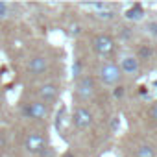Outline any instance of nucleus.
<instances>
[{
	"instance_id": "obj_1",
	"label": "nucleus",
	"mask_w": 157,
	"mask_h": 157,
	"mask_svg": "<svg viewBox=\"0 0 157 157\" xmlns=\"http://www.w3.org/2000/svg\"><path fill=\"white\" fill-rule=\"evenodd\" d=\"M98 78H100V82L107 87H117L120 85V80H122V70L117 63H104L100 68H98Z\"/></svg>"
},
{
	"instance_id": "obj_2",
	"label": "nucleus",
	"mask_w": 157,
	"mask_h": 157,
	"mask_svg": "<svg viewBox=\"0 0 157 157\" xmlns=\"http://www.w3.org/2000/svg\"><path fill=\"white\" fill-rule=\"evenodd\" d=\"M21 111L24 118H32V120H46L50 117V105L41 100H32L22 104Z\"/></svg>"
},
{
	"instance_id": "obj_3",
	"label": "nucleus",
	"mask_w": 157,
	"mask_h": 157,
	"mask_svg": "<svg viewBox=\"0 0 157 157\" xmlns=\"http://www.w3.org/2000/svg\"><path fill=\"white\" fill-rule=\"evenodd\" d=\"M24 150L32 155L44 153V150H48V137L44 131H30L24 137Z\"/></svg>"
},
{
	"instance_id": "obj_4",
	"label": "nucleus",
	"mask_w": 157,
	"mask_h": 157,
	"mask_svg": "<svg viewBox=\"0 0 157 157\" xmlns=\"http://www.w3.org/2000/svg\"><path fill=\"white\" fill-rule=\"evenodd\" d=\"M93 50H94L100 57H107V56L115 54L117 43H115V39H113L109 33H98V35H94V39H93Z\"/></svg>"
},
{
	"instance_id": "obj_5",
	"label": "nucleus",
	"mask_w": 157,
	"mask_h": 157,
	"mask_svg": "<svg viewBox=\"0 0 157 157\" xmlns=\"http://www.w3.org/2000/svg\"><path fill=\"white\" fill-rule=\"evenodd\" d=\"M76 94L82 100H91L96 94V80L93 76H89V74L80 78V80L76 82Z\"/></svg>"
},
{
	"instance_id": "obj_6",
	"label": "nucleus",
	"mask_w": 157,
	"mask_h": 157,
	"mask_svg": "<svg viewBox=\"0 0 157 157\" xmlns=\"http://www.w3.org/2000/svg\"><path fill=\"white\" fill-rule=\"evenodd\" d=\"M70 124L76 128V129H87L93 126V113L83 107V105H78L72 113V118H70Z\"/></svg>"
},
{
	"instance_id": "obj_7",
	"label": "nucleus",
	"mask_w": 157,
	"mask_h": 157,
	"mask_svg": "<svg viewBox=\"0 0 157 157\" xmlns=\"http://www.w3.org/2000/svg\"><path fill=\"white\" fill-rule=\"evenodd\" d=\"M122 76H137L140 70V61L137 59V56H124L118 63Z\"/></svg>"
},
{
	"instance_id": "obj_8",
	"label": "nucleus",
	"mask_w": 157,
	"mask_h": 157,
	"mask_svg": "<svg viewBox=\"0 0 157 157\" xmlns=\"http://www.w3.org/2000/svg\"><path fill=\"white\" fill-rule=\"evenodd\" d=\"M26 70H28V74H32V76H43V74L48 70V59H46L44 56H35V57H32L30 63H28V67H26Z\"/></svg>"
},
{
	"instance_id": "obj_9",
	"label": "nucleus",
	"mask_w": 157,
	"mask_h": 157,
	"mask_svg": "<svg viewBox=\"0 0 157 157\" xmlns=\"http://www.w3.org/2000/svg\"><path fill=\"white\" fill-rule=\"evenodd\" d=\"M37 94H39L41 102H44V104L50 105V102H54L57 98V94H59V85H56V83H44V85L39 87Z\"/></svg>"
},
{
	"instance_id": "obj_10",
	"label": "nucleus",
	"mask_w": 157,
	"mask_h": 157,
	"mask_svg": "<svg viewBox=\"0 0 157 157\" xmlns=\"http://www.w3.org/2000/svg\"><path fill=\"white\" fill-rule=\"evenodd\" d=\"M144 8L140 6V4H133L131 8H128L126 10V13H124V17H126V21H129V22H139V21H142L144 19Z\"/></svg>"
},
{
	"instance_id": "obj_11",
	"label": "nucleus",
	"mask_w": 157,
	"mask_h": 157,
	"mask_svg": "<svg viewBox=\"0 0 157 157\" xmlns=\"http://www.w3.org/2000/svg\"><path fill=\"white\" fill-rule=\"evenodd\" d=\"M153 54H155L153 48L144 43V44H140L139 50H137V59H139V61H150V59L153 57Z\"/></svg>"
},
{
	"instance_id": "obj_12",
	"label": "nucleus",
	"mask_w": 157,
	"mask_h": 157,
	"mask_svg": "<svg viewBox=\"0 0 157 157\" xmlns=\"http://www.w3.org/2000/svg\"><path fill=\"white\" fill-rule=\"evenodd\" d=\"M135 157H157V151L151 144H140L135 151Z\"/></svg>"
},
{
	"instance_id": "obj_13",
	"label": "nucleus",
	"mask_w": 157,
	"mask_h": 157,
	"mask_svg": "<svg viewBox=\"0 0 157 157\" xmlns=\"http://www.w3.org/2000/svg\"><path fill=\"white\" fill-rule=\"evenodd\" d=\"M83 8H87V10L94 11V15H98V13H102V11L109 10L111 6H109L107 2H89V4H83Z\"/></svg>"
},
{
	"instance_id": "obj_14",
	"label": "nucleus",
	"mask_w": 157,
	"mask_h": 157,
	"mask_svg": "<svg viewBox=\"0 0 157 157\" xmlns=\"http://www.w3.org/2000/svg\"><path fill=\"white\" fill-rule=\"evenodd\" d=\"M85 74H83V61L82 59H74V63H72V78L78 82L80 78H83Z\"/></svg>"
},
{
	"instance_id": "obj_15",
	"label": "nucleus",
	"mask_w": 157,
	"mask_h": 157,
	"mask_svg": "<svg viewBox=\"0 0 157 157\" xmlns=\"http://www.w3.org/2000/svg\"><path fill=\"white\" fill-rule=\"evenodd\" d=\"M96 17H98L100 21H113V19L117 17V11L109 8V10H105V11H102V13H98Z\"/></svg>"
},
{
	"instance_id": "obj_16",
	"label": "nucleus",
	"mask_w": 157,
	"mask_h": 157,
	"mask_svg": "<svg viewBox=\"0 0 157 157\" xmlns=\"http://www.w3.org/2000/svg\"><path fill=\"white\" fill-rule=\"evenodd\" d=\"M65 107H61V111L57 113V118H56V128H57V131H61L63 129V122H65Z\"/></svg>"
},
{
	"instance_id": "obj_17",
	"label": "nucleus",
	"mask_w": 157,
	"mask_h": 157,
	"mask_svg": "<svg viewBox=\"0 0 157 157\" xmlns=\"http://www.w3.org/2000/svg\"><path fill=\"white\" fill-rule=\"evenodd\" d=\"M148 118H150L153 124H157V102H153V104L150 105V109H148Z\"/></svg>"
},
{
	"instance_id": "obj_18",
	"label": "nucleus",
	"mask_w": 157,
	"mask_h": 157,
	"mask_svg": "<svg viewBox=\"0 0 157 157\" xmlns=\"http://www.w3.org/2000/svg\"><path fill=\"white\" fill-rule=\"evenodd\" d=\"M133 35H135V32H133L131 28H128V26H122V30H120V37H122V39L129 41V39H133Z\"/></svg>"
},
{
	"instance_id": "obj_19",
	"label": "nucleus",
	"mask_w": 157,
	"mask_h": 157,
	"mask_svg": "<svg viewBox=\"0 0 157 157\" xmlns=\"http://www.w3.org/2000/svg\"><path fill=\"white\" fill-rule=\"evenodd\" d=\"M146 30H148V33H150V35L157 37V21H151V22H148V24H146Z\"/></svg>"
},
{
	"instance_id": "obj_20",
	"label": "nucleus",
	"mask_w": 157,
	"mask_h": 157,
	"mask_svg": "<svg viewBox=\"0 0 157 157\" xmlns=\"http://www.w3.org/2000/svg\"><path fill=\"white\" fill-rule=\"evenodd\" d=\"M8 15H10V6L6 2H0V21L6 19Z\"/></svg>"
},
{
	"instance_id": "obj_21",
	"label": "nucleus",
	"mask_w": 157,
	"mask_h": 157,
	"mask_svg": "<svg viewBox=\"0 0 157 157\" xmlns=\"http://www.w3.org/2000/svg\"><path fill=\"white\" fill-rule=\"evenodd\" d=\"M118 129H120V117H113L111 118V131L117 133Z\"/></svg>"
},
{
	"instance_id": "obj_22",
	"label": "nucleus",
	"mask_w": 157,
	"mask_h": 157,
	"mask_svg": "<svg viewBox=\"0 0 157 157\" xmlns=\"http://www.w3.org/2000/svg\"><path fill=\"white\" fill-rule=\"evenodd\" d=\"M124 93H126V89H124L122 85H117V87L113 89V96H115V98H122Z\"/></svg>"
},
{
	"instance_id": "obj_23",
	"label": "nucleus",
	"mask_w": 157,
	"mask_h": 157,
	"mask_svg": "<svg viewBox=\"0 0 157 157\" xmlns=\"http://www.w3.org/2000/svg\"><path fill=\"white\" fill-rule=\"evenodd\" d=\"M70 30H72V32H70L72 35H78V33H80V32H82V30H80V26H78V24H76V26H72Z\"/></svg>"
}]
</instances>
